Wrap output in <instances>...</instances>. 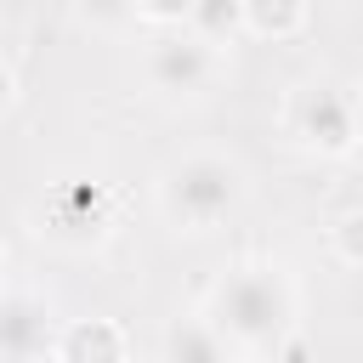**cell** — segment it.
<instances>
[{
  "label": "cell",
  "instance_id": "cell-7",
  "mask_svg": "<svg viewBox=\"0 0 363 363\" xmlns=\"http://www.w3.org/2000/svg\"><path fill=\"white\" fill-rule=\"evenodd\" d=\"M153 363H244V352L199 306H187V312L164 318V329L153 340Z\"/></svg>",
  "mask_w": 363,
  "mask_h": 363
},
{
  "label": "cell",
  "instance_id": "cell-13",
  "mask_svg": "<svg viewBox=\"0 0 363 363\" xmlns=\"http://www.w3.org/2000/svg\"><path fill=\"white\" fill-rule=\"evenodd\" d=\"M11 108H17V74H11L6 62H0V119H6Z\"/></svg>",
  "mask_w": 363,
  "mask_h": 363
},
{
  "label": "cell",
  "instance_id": "cell-10",
  "mask_svg": "<svg viewBox=\"0 0 363 363\" xmlns=\"http://www.w3.org/2000/svg\"><path fill=\"white\" fill-rule=\"evenodd\" d=\"M74 17L102 40H136V28H147L136 0H74Z\"/></svg>",
  "mask_w": 363,
  "mask_h": 363
},
{
  "label": "cell",
  "instance_id": "cell-12",
  "mask_svg": "<svg viewBox=\"0 0 363 363\" xmlns=\"http://www.w3.org/2000/svg\"><path fill=\"white\" fill-rule=\"evenodd\" d=\"M136 6H142V23L147 28H182L199 11V0H136Z\"/></svg>",
  "mask_w": 363,
  "mask_h": 363
},
{
  "label": "cell",
  "instance_id": "cell-4",
  "mask_svg": "<svg viewBox=\"0 0 363 363\" xmlns=\"http://www.w3.org/2000/svg\"><path fill=\"white\" fill-rule=\"evenodd\" d=\"M136 68H142V85L159 102H199V96H210L221 85L227 45L199 34V28H187V23L182 28H147Z\"/></svg>",
  "mask_w": 363,
  "mask_h": 363
},
{
  "label": "cell",
  "instance_id": "cell-1",
  "mask_svg": "<svg viewBox=\"0 0 363 363\" xmlns=\"http://www.w3.org/2000/svg\"><path fill=\"white\" fill-rule=\"evenodd\" d=\"M199 312L244 357H255V352H278L295 335V323H301V289H295L289 267H278L267 255H244V261H233V267H221L210 278Z\"/></svg>",
  "mask_w": 363,
  "mask_h": 363
},
{
  "label": "cell",
  "instance_id": "cell-6",
  "mask_svg": "<svg viewBox=\"0 0 363 363\" xmlns=\"http://www.w3.org/2000/svg\"><path fill=\"white\" fill-rule=\"evenodd\" d=\"M62 312L34 284H0V363H51Z\"/></svg>",
  "mask_w": 363,
  "mask_h": 363
},
{
  "label": "cell",
  "instance_id": "cell-2",
  "mask_svg": "<svg viewBox=\"0 0 363 363\" xmlns=\"http://www.w3.org/2000/svg\"><path fill=\"white\" fill-rule=\"evenodd\" d=\"M250 204V170L221 147H182L153 170V210L170 233H216Z\"/></svg>",
  "mask_w": 363,
  "mask_h": 363
},
{
  "label": "cell",
  "instance_id": "cell-8",
  "mask_svg": "<svg viewBox=\"0 0 363 363\" xmlns=\"http://www.w3.org/2000/svg\"><path fill=\"white\" fill-rule=\"evenodd\" d=\"M51 363H130V335L113 318H102V312L62 318V335H57Z\"/></svg>",
  "mask_w": 363,
  "mask_h": 363
},
{
  "label": "cell",
  "instance_id": "cell-11",
  "mask_svg": "<svg viewBox=\"0 0 363 363\" xmlns=\"http://www.w3.org/2000/svg\"><path fill=\"white\" fill-rule=\"evenodd\" d=\"M329 250L346 267H363V210H346V216L329 221Z\"/></svg>",
  "mask_w": 363,
  "mask_h": 363
},
{
  "label": "cell",
  "instance_id": "cell-14",
  "mask_svg": "<svg viewBox=\"0 0 363 363\" xmlns=\"http://www.w3.org/2000/svg\"><path fill=\"white\" fill-rule=\"evenodd\" d=\"M0 284H6V278H0Z\"/></svg>",
  "mask_w": 363,
  "mask_h": 363
},
{
  "label": "cell",
  "instance_id": "cell-9",
  "mask_svg": "<svg viewBox=\"0 0 363 363\" xmlns=\"http://www.w3.org/2000/svg\"><path fill=\"white\" fill-rule=\"evenodd\" d=\"M312 23V0H238V34L250 40H295Z\"/></svg>",
  "mask_w": 363,
  "mask_h": 363
},
{
  "label": "cell",
  "instance_id": "cell-3",
  "mask_svg": "<svg viewBox=\"0 0 363 363\" xmlns=\"http://www.w3.org/2000/svg\"><path fill=\"white\" fill-rule=\"evenodd\" d=\"M278 130L301 147V153H318V159H346L363 136V102L357 91H346L340 79H323V74H306V79H289L284 96H278Z\"/></svg>",
  "mask_w": 363,
  "mask_h": 363
},
{
  "label": "cell",
  "instance_id": "cell-5",
  "mask_svg": "<svg viewBox=\"0 0 363 363\" xmlns=\"http://www.w3.org/2000/svg\"><path fill=\"white\" fill-rule=\"evenodd\" d=\"M40 238L62 250H96L113 233V193L102 182H57L40 199Z\"/></svg>",
  "mask_w": 363,
  "mask_h": 363
}]
</instances>
